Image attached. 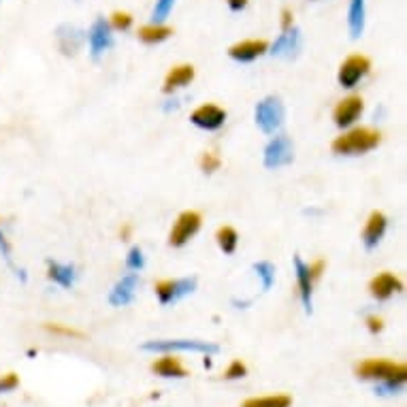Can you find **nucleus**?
I'll list each match as a JSON object with an SVG mask.
<instances>
[{"label":"nucleus","mask_w":407,"mask_h":407,"mask_svg":"<svg viewBox=\"0 0 407 407\" xmlns=\"http://www.w3.org/2000/svg\"><path fill=\"white\" fill-rule=\"evenodd\" d=\"M88 43H90V54L94 60H99L105 52L113 48V28L105 18H96L94 24L88 30Z\"/></svg>","instance_id":"obj_9"},{"label":"nucleus","mask_w":407,"mask_h":407,"mask_svg":"<svg viewBox=\"0 0 407 407\" xmlns=\"http://www.w3.org/2000/svg\"><path fill=\"white\" fill-rule=\"evenodd\" d=\"M220 165H222V160H220L216 154H211V152H207V154L201 156V171L207 173V175L216 173V171L220 169Z\"/></svg>","instance_id":"obj_30"},{"label":"nucleus","mask_w":407,"mask_h":407,"mask_svg":"<svg viewBox=\"0 0 407 407\" xmlns=\"http://www.w3.org/2000/svg\"><path fill=\"white\" fill-rule=\"evenodd\" d=\"M194 75H196V73H194V67H192V65H177V67H173V69L169 71V75L165 77L162 92H165V94H173V92H177V90L190 86L192 79H194Z\"/></svg>","instance_id":"obj_19"},{"label":"nucleus","mask_w":407,"mask_h":407,"mask_svg":"<svg viewBox=\"0 0 407 407\" xmlns=\"http://www.w3.org/2000/svg\"><path fill=\"white\" fill-rule=\"evenodd\" d=\"M152 371L158 373V375H162V377H186V375H188V371H186L184 364L179 362V358H175V356H171V354L158 358V360L152 364Z\"/></svg>","instance_id":"obj_22"},{"label":"nucleus","mask_w":407,"mask_h":407,"mask_svg":"<svg viewBox=\"0 0 407 407\" xmlns=\"http://www.w3.org/2000/svg\"><path fill=\"white\" fill-rule=\"evenodd\" d=\"M45 330L54 333V335H62V337H75V339H84L82 330L69 328V326H60V324H45Z\"/></svg>","instance_id":"obj_31"},{"label":"nucleus","mask_w":407,"mask_h":407,"mask_svg":"<svg viewBox=\"0 0 407 407\" xmlns=\"http://www.w3.org/2000/svg\"><path fill=\"white\" fill-rule=\"evenodd\" d=\"M292 398L288 394H271V396H254L247 398L241 407H290Z\"/></svg>","instance_id":"obj_25"},{"label":"nucleus","mask_w":407,"mask_h":407,"mask_svg":"<svg viewBox=\"0 0 407 407\" xmlns=\"http://www.w3.org/2000/svg\"><path fill=\"white\" fill-rule=\"evenodd\" d=\"M216 241H218L220 250L230 256V254H235V250L239 245V235L233 226H220L216 233Z\"/></svg>","instance_id":"obj_24"},{"label":"nucleus","mask_w":407,"mask_h":407,"mask_svg":"<svg viewBox=\"0 0 407 407\" xmlns=\"http://www.w3.org/2000/svg\"><path fill=\"white\" fill-rule=\"evenodd\" d=\"M294 26V16L290 9H284L281 11V30H290Z\"/></svg>","instance_id":"obj_35"},{"label":"nucleus","mask_w":407,"mask_h":407,"mask_svg":"<svg viewBox=\"0 0 407 407\" xmlns=\"http://www.w3.org/2000/svg\"><path fill=\"white\" fill-rule=\"evenodd\" d=\"M267 52H269V43H267V41H262V39H250V41L235 43V45L228 50V56H230L235 62L247 65V62H254L256 58L264 56Z\"/></svg>","instance_id":"obj_14"},{"label":"nucleus","mask_w":407,"mask_h":407,"mask_svg":"<svg viewBox=\"0 0 407 407\" xmlns=\"http://www.w3.org/2000/svg\"><path fill=\"white\" fill-rule=\"evenodd\" d=\"M364 20H367V7L364 0H350V9H347V28L350 37L358 39L364 33Z\"/></svg>","instance_id":"obj_21"},{"label":"nucleus","mask_w":407,"mask_h":407,"mask_svg":"<svg viewBox=\"0 0 407 407\" xmlns=\"http://www.w3.org/2000/svg\"><path fill=\"white\" fill-rule=\"evenodd\" d=\"M292 158H294V145H292L290 137H286V135L273 137L267 143L264 154H262V160H264L267 169H281V167L290 165Z\"/></svg>","instance_id":"obj_5"},{"label":"nucleus","mask_w":407,"mask_h":407,"mask_svg":"<svg viewBox=\"0 0 407 407\" xmlns=\"http://www.w3.org/2000/svg\"><path fill=\"white\" fill-rule=\"evenodd\" d=\"M137 288H139V273H128L124 275L116 286L113 290L109 292V303L113 307H124L128 303H133L135 294H137Z\"/></svg>","instance_id":"obj_17"},{"label":"nucleus","mask_w":407,"mask_h":407,"mask_svg":"<svg viewBox=\"0 0 407 407\" xmlns=\"http://www.w3.org/2000/svg\"><path fill=\"white\" fill-rule=\"evenodd\" d=\"M369 292H371V296L377 299V301H388L392 294L403 292V281H401L394 273L384 271V273L375 275V277L369 281Z\"/></svg>","instance_id":"obj_15"},{"label":"nucleus","mask_w":407,"mask_h":407,"mask_svg":"<svg viewBox=\"0 0 407 407\" xmlns=\"http://www.w3.org/2000/svg\"><path fill=\"white\" fill-rule=\"evenodd\" d=\"M369 69H371L369 58L354 54V56H350V58H345V60L341 62L339 73H337V82H339L341 88L352 90V88H356L358 82L369 73Z\"/></svg>","instance_id":"obj_8"},{"label":"nucleus","mask_w":407,"mask_h":407,"mask_svg":"<svg viewBox=\"0 0 407 407\" xmlns=\"http://www.w3.org/2000/svg\"><path fill=\"white\" fill-rule=\"evenodd\" d=\"M173 7H175V0H156V7L152 11V24H162L173 11Z\"/></svg>","instance_id":"obj_27"},{"label":"nucleus","mask_w":407,"mask_h":407,"mask_svg":"<svg viewBox=\"0 0 407 407\" xmlns=\"http://www.w3.org/2000/svg\"><path fill=\"white\" fill-rule=\"evenodd\" d=\"M284 105L277 96H267L256 105V126L264 135H275L284 124Z\"/></svg>","instance_id":"obj_3"},{"label":"nucleus","mask_w":407,"mask_h":407,"mask_svg":"<svg viewBox=\"0 0 407 407\" xmlns=\"http://www.w3.org/2000/svg\"><path fill=\"white\" fill-rule=\"evenodd\" d=\"M381 141V135L371 128H352L333 141V152L339 156H360L375 150Z\"/></svg>","instance_id":"obj_1"},{"label":"nucleus","mask_w":407,"mask_h":407,"mask_svg":"<svg viewBox=\"0 0 407 407\" xmlns=\"http://www.w3.org/2000/svg\"><path fill=\"white\" fill-rule=\"evenodd\" d=\"M386 228H388V220H386V216H384L381 211H373V213L367 218L364 228H362V235H360L364 250L371 252L373 247H377L379 241H381L384 235H386Z\"/></svg>","instance_id":"obj_13"},{"label":"nucleus","mask_w":407,"mask_h":407,"mask_svg":"<svg viewBox=\"0 0 407 407\" xmlns=\"http://www.w3.org/2000/svg\"><path fill=\"white\" fill-rule=\"evenodd\" d=\"M301 45H303V35L296 26H292L290 30H284V35H279L277 41L271 45V56L290 60L301 52Z\"/></svg>","instance_id":"obj_12"},{"label":"nucleus","mask_w":407,"mask_h":407,"mask_svg":"<svg viewBox=\"0 0 407 407\" xmlns=\"http://www.w3.org/2000/svg\"><path fill=\"white\" fill-rule=\"evenodd\" d=\"M145 352H201V354H218L220 347L216 343L196 341V339H160L143 343Z\"/></svg>","instance_id":"obj_4"},{"label":"nucleus","mask_w":407,"mask_h":407,"mask_svg":"<svg viewBox=\"0 0 407 407\" xmlns=\"http://www.w3.org/2000/svg\"><path fill=\"white\" fill-rule=\"evenodd\" d=\"M56 39H58V48L65 56H75L84 43V30H79L77 26L73 24H62L58 30H56Z\"/></svg>","instance_id":"obj_18"},{"label":"nucleus","mask_w":407,"mask_h":407,"mask_svg":"<svg viewBox=\"0 0 407 407\" xmlns=\"http://www.w3.org/2000/svg\"><path fill=\"white\" fill-rule=\"evenodd\" d=\"M294 275H296V286H299V294H301V303L305 307L307 313H311V305H313V279L309 275V264L303 262L301 256H294Z\"/></svg>","instance_id":"obj_16"},{"label":"nucleus","mask_w":407,"mask_h":407,"mask_svg":"<svg viewBox=\"0 0 407 407\" xmlns=\"http://www.w3.org/2000/svg\"><path fill=\"white\" fill-rule=\"evenodd\" d=\"M201 213L199 211H184L179 213V218L175 220L171 235H169V245L171 247H184L199 230H201Z\"/></svg>","instance_id":"obj_6"},{"label":"nucleus","mask_w":407,"mask_h":407,"mask_svg":"<svg viewBox=\"0 0 407 407\" xmlns=\"http://www.w3.org/2000/svg\"><path fill=\"white\" fill-rule=\"evenodd\" d=\"M367 326H369V330L375 335V333H381L384 322H381V318H377V316H369V318H367Z\"/></svg>","instance_id":"obj_34"},{"label":"nucleus","mask_w":407,"mask_h":407,"mask_svg":"<svg viewBox=\"0 0 407 407\" xmlns=\"http://www.w3.org/2000/svg\"><path fill=\"white\" fill-rule=\"evenodd\" d=\"M356 375L360 379H377V381H403L407 379V367L401 362H392L386 358H367L356 364Z\"/></svg>","instance_id":"obj_2"},{"label":"nucleus","mask_w":407,"mask_h":407,"mask_svg":"<svg viewBox=\"0 0 407 407\" xmlns=\"http://www.w3.org/2000/svg\"><path fill=\"white\" fill-rule=\"evenodd\" d=\"M362 109H364V103L360 96L352 94L343 101L337 103V107L333 109V122L337 128H350L356 124V120L362 116Z\"/></svg>","instance_id":"obj_11"},{"label":"nucleus","mask_w":407,"mask_h":407,"mask_svg":"<svg viewBox=\"0 0 407 407\" xmlns=\"http://www.w3.org/2000/svg\"><path fill=\"white\" fill-rule=\"evenodd\" d=\"M247 375V367L241 362V360H233L228 364V369L224 371V377L226 379H239V377H245Z\"/></svg>","instance_id":"obj_32"},{"label":"nucleus","mask_w":407,"mask_h":407,"mask_svg":"<svg viewBox=\"0 0 407 407\" xmlns=\"http://www.w3.org/2000/svg\"><path fill=\"white\" fill-rule=\"evenodd\" d=\"M109 26H111L113 30H128V28L133 26V18H130V13H126V11H116V13L111 16Z\"/></svg>","instance_id":"obj_29"},{"label":"nucleus","mask_w":407,"mask_h":407,"mask_svg":"<svg viewBox=\"0 0 407 407\" xmlns=\"http://www.w3.org/2000/svg\"><path fill=\"white\" fill-rule=\"evenodd\" d=\"M126 267H128L130 271H135V273H139V271L145 267V256H143V250H141L139 245L130 247V252H128V256H126Z\"/></svg>","instance_id":"obj_28"},{"label":"nucleus","mask_w":407,"mask_h":407,"mask_svg":"<svg viewBox=\"0 0 407 407\" xmlns=\"http://www.w3.org/2000/svg\"><path fill=\"white\" fill-rule=\"evenodd\" d=\"M48 277L62 286V288H73L75 281H77V269L73 264H62V262H56V260H48Z\"/></svg>","instance_id":"obj_20"},{"label":"nucleus","mask_w":407,"mask_h":407,"mask_svg":"<svg viewBox=\"0 0 407 407\" xmlns=\"http://www.w3.org/2000/svg\"><path fill=\"white\" fill-rule=\"evenodd\" d=\"M190 122L201 128V130H207V133H213V130H220L226 122V111L213 103H207V105H201L196 107L192 113H190Z\"/></svg>","instance_id":"obj_10"},{"label":"nucleus","mask_w":407,"mask_h":407,"mask_svg":"<svg viewBox=\"0 0 407 407\" xmlns=\"http://www.w3.org/2000/svg\"><path fill=\"white\" fill-rule=\"evenodd\" d=\"M0 250L5 252V258L11 262V250H9V245H7V241H5V235H3V233H0Z\"/></svg>","instance_id":"obj_38"},{"label":"nucleus","mask_w":407,"mask_h":407,"mask_svg":"<svg viewBox=\"0 0 407 407\" xmlns=\"http://www.w3.org/2000/svg\"><path fill=\"white\" fill-rule=\"evenodd\" d=\"M20 386V377L16 373H7L0 377V392H11Z\"/></svg>","instance_id":"obj_33"},{"label":"nucleus","mask_w":407,"mask_h":407,"mask_svg":"<svg viewBox=\"0 0 407 407\" xmlns=\"http://www.w3.org/2000/svg\"><path fill=\"white\" fill-rule=\"evenodd\" d=\"M171 35H173V30L165 24H150V26L139 28V39L147 45H158V43L167 41Z\"/></svg>","instance_id":"obj_23"},{"label":"nucleus","mask_w":407,"mask_h":407,"mask_svg":"<svg viewBox=\"0 0 407 407\" xmlns=\"http://www.w3.org/2000/svg\"><path fill=\"white\" fill-rule=\"evenodd\" d=\"M226 3H228V9H230V11L239 13V11H243V9H245L247 0H226Z\"/></svg>","instance_id":"obj_37"},{"label":"nucleus","mask_w":407,"mask_h":407,"mask_svg":"<svg viewBox=\"0 0 407 407\" xmlns=\"http://www.w3.org/2000/svg\"><path fill=\"white\" fill-rule=\"evenodd\" d=\"M254 271L262 281V292H267L275 284V267L269 260H260V262H254Z\"/></svg>","instance_id":"obj_26"},{"label":"nucleus","mask_w":407,"mask_h":407,"mask_svg":"<svg viewBox=\"0 0 407 407\" xmlns=\"http://www.w3.org/2000/svg\"><path fill=\"white\" fill-rule=\"evenodd\" d=\"M196 277H179V279H162L156 284V296L160 305L177 303L179 299L192 294L196 290Z\"/></svg>","instance_id":"obj_7"},{"label":"nucleus","mask_w":407,"mask_h":407,"mask_svg":"<svg viewBox=\"0 0 407 407\" xmlns=\"http://www.w3.org/2000/svg\"><path fill=\"white\" fill-rule=\"evenodd\" d=\"M322 271H324V260H316V262H311V264H309V275H311V279H313V281H316V279H320Z\"/></svg>","instance_id":"obj_36"}]
</instances>
